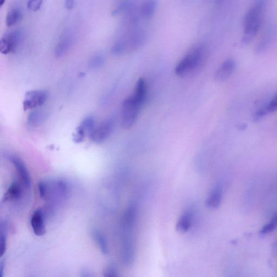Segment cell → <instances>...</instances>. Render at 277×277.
<instances>
[{"instance_id": "obj_1", "label": "cell", "mask_w": 277, "mask_h": 277, "mask_svg": "<svg viewBox=\"0 0 277 277\" xmlns=\"http://www.w3.org/2000/svg\"><path fill=\"white\" fill-rule=\"evenodd\" d=\"M267 1L259 0L249 9L243 19V35L242 39L243 44L250 43L256 36L262 23Z\"/></svg>"}, {"instance_id": "obj_2", "label": "cell", "mask_w": 277, "mask_h": 277, "mask_svg": "<svg viewBox=\"0 0 277 277\" xmlns=\"http://www.w3.org/2000/svg\"><path fill=\"white\" fill-rule=\"evenodd\" d=\"M206 53V48L203 45L193 47L177 65L176 75L183 77L196 73L204 63Z\"/></svg>"}, {"instance_id": "obj_3", "label": "cell", "mask_w": 277, "mask_h": 277, "mask_svg": "<svg viewBox=\"0 0 277 277\" xmlns=\"http://www.w3.org/2000/svg\"><path fill=\"white\" fill-rule=\"evenodd\" d=\"M142 104L132 96L127 98L122 104L120 121L124 129H129L134 125L139 115Z\"/></svg>"}, {"instance_id": "obj_4", "label": "cell", "mask_w": 277, "mask_h": 277, "mask_svg": "<svg viewBox=\"0 0 277 277\" xmlns=\"http://www.w3.org/2000/svg\"><path fill=\"white\" fill-rule=\"evenodd\" d=\"M23 31L20 29L5 33L0 40V52L3 54L15 52L23 39Z\"/></svg>"}, {"instance_id": "obj_5", "label": "cell", "mask_w": 277, "mask_h": 277, "mask_svg": "<svg viewBox=\"0 0 277 277\" xmlns=\"http://www.w3.org/2000/svg\"><path fill=\"white\" fill-rule=\"evenodd\" d=\"M48 93L44 90H34L25 94L23 102L24 110L36 108L42 106L48 98Z\"/></svg>"}, {"instance_id": "obj_6", "label": "cell", "mask_w": 277, "mask_h": 277, "mask_svg": "<svg viewBox=\"0 0 277 277\" xmlns=\"http://www.w3.org/2000/svg\"><path fill=\"white\" fill-rule=\"evenodd\" d=\"M114 126V121L112 119L103 121L92 132L90 135V139L97 143L104 142L111 135Z\"/></svg>"}, {"instance_id": "obj_7", "label": "cell", "mask_w": 277, "mask_h": 277, "mask_svg": "<svg viewBox=\"0 0 277 277\" xmlns=\"http://www.w3.org/2000/svg\"><path fill=\"white\" fill-rule=\"evenodd\" d=\"M95 120L93 116H87L83 120L80 125L77 127L76 132L73 135V141L80 143L84 141L86 134L90 135L94 129Z\"/></svg>"}, {"instance_id": "obj_8", "label": "cell", "mask_w": 277, "mask_h": 277, "mask_svg": "<svg viewBox=\"0 0 277 277\" xmlns=\"http://www.w3.org/2000/svg\"><path fill=\"white\" fill-rule=\"evenodd\" d=\"M236 67V64L234 59L226 60L215 72V80L218 82H223L228 80L234 73Z\"/></svg>"}, {"instance_id": "obj_9", "label": "cell", "mask_w": 277, "mask_h": 277, "mask_svg": "<svg viewBox=\"0 0 277 277\" xmlns=\"http://www.w3.org/2000/svg\"><path fill=\"white\" fill-rule=\"evenodd\" d=\"M31 223L33 232L36 236L41 237L46 234L45 218L41 209L38 208L33 213Z\"/></svg>"}, {"instance_id": "obj_10", "label": "cell", "mask_w": 277, "mask_h": 277, "mask_svg": "<svg viewBox=\"0 0 277 277\" xmlns=\"http://www.w3.org/2000/svg\"><path fill=\"white\" fill-rule=\"evenodd\" d=\"M10 159L17 171L22 183L26 188H30L31 185V177L24 163L17 157H12Z\"/></svg>"}, {"instance_id": "obj_11", "label": "cell", "mask_w": 277, "mask_h": 277, "mask_svg": "<svg viewBox=\"0 0 277 277\" xmlns=\"http://www.w3.org/2000/svg\"><path fill=\"white\" fill-rule=\"evenodd\" d=\"M193 215L191 210H187L179 217L176 225V230L180 234H184L191 228Z\"/></svg>"}, {"instance_id": "obj_12", "label": "cell", "mask_w": 277, "mask_h": 277, "mask_svg": "<svg viewBox=\"0 0 277 277\" xmlns=\"http://www.w3.org/2000/svg\"><path fill=\"white\" fill-rule=\"evenodd\" d=\"M23 190L19 182H13L5 192L3 202H8L18 201L21 197Z\"/></svg>"}, {"instance_id": "obj_13", "label": "cell", "mask_w": 277, "mask_h": 277, "mask_svg": "<svg viewBox=\"0 0 277 277\" xmlns=\"http://www.w3.org/2000/svg\"><path fill=\"white\" fill-rule=\"evenodd\" d=\"M222 198V190L219 187H216L208 197L206 201L207 206L210 208H218L220 206Z\"/></svg>"}, {"instance_id": "obj_14", "label": "cell", "mask_w": 277, "mask_h": 277, "mask_svg": "<svg viewBox=\"0 0 277 277\" xmlns=\"http://www.w3.org/2000/svg\"><path fill=\"white\" fill-rule=\"evenodd\" d=\"M132 96L142 105L145 103L147 97V85L145 79L140 78L138 80Z\"/></svg>"}, {"instance_id": "obj_15", "label": "cell", "mask_w": 277, "mask_h": 277, "mask_svg": "<svg viewBox=\"0 0 277 277\" xmlns=\"http://www.w3.org/2000/svg\"><path fill=\"white\" fill-rule=\"evenodd\" d=\"M23 17V12L18 5H13L8 10L5 18V23L8 26L17 24Z\"/></svg>"}, {"instance_id": "obj_16", "label": "cell", "mask_w": 277, "mask_h": 277, "mask_svg": "<svg viewBox=\"0 0 277 277\" xmlns=\"http://www.w3.org/2000/svg\"><path fill=\"white\" fill-rule=\"evenodd\" d=\"M45 118V115L39 110H35L31 112L27 119V125L30 128L35 129L42 124Z\"/></svg>"}, {"instance_id": "obj_17", "label": "cell", "mask_w": 277, "mask_h": 277, "mask_svg": "<svg viewBox=\"0 0 277 277\" xmlns=\"http://www.w3.org/2000/svg\"><path fill=\"white\" fill-rule=\"evenodd\" d=\"M93 237L103 254L107 255L108 252V245L106 238L101 232L97 230L93 232Z\"/></svg>"}, {"instance_id": "obj_18", "label": "cell", "mask_w": 277, "mask_h": 277, "mask_svg": "<svg viewBox=\"0 0 277 277\" xmlns=\"http://www.w3.org/2000/svg\"><path fill=\"white\" fill-rule=\"evenodd\" d=\"M157 2L150 0L143 3L140 8V14L142 17L149 19L152 17L157 8Z\"/></svg>"}, {"instance_id": "obj_19", "label": "cell", "mask_w": 277, "mask_h": 277, "mask_svg": "<svg viewBox=\"0 0 277 277\" xmlns=\"http://www.w3.org/2000/svg\"><path fill=\"white\" fill-rule=\"evenodd\" d=\"M71 39L69 36H65L58 43L55 49V55L58 58L62 57L69 49L71 45Z\"/></svg>"}, {"instance_id": "obj_20", "label": "cell", "mask_w": 277, "mask_h": 277, "mask_svg": "<svg viewBox=\"0 0 277 277\" xmlns=\"http://www.w3.org/2000/svg\"><path fill=\"white\" fill-rule=\"evenodd\" d=\"M277 228V212L273 216L268 223L265 224L260 231L262 236L267 235Z\"/></svg>"}, {"instance_id": "obj_21", "label": "cell", "mask_w": 277, "mask_h": 277, "mask_svg": "<svg viewBox=\"0 0 277 277\" xmlns=\"http://www.w3.org/2000/svg\"><path fill=\"white\" fill-rule=\"evenodd\" d=\"M7 249V230L6 225L1 224V245H0V255L2 257Z\"/></svg>"}, {"instance_id": "obj_22", "label": "cell", "mask_w": 277, "mask_h": 277, "mask_svg": "<svg viewBox=\"0 0 277 277\" xmlns=\"http://www.w3.org/2000/svg\"><path fill=\"white\" fill-rule=\"evenodd\" d=\"M104 58L102 54H96L90 60L88 66L91 69H97L104 64Z\"/></svg>"}, {"instance_id": "obj_23", "label": "cell", "mask_w": 277, "mask_h": 277, "mask_svg": "<svg viewBox=\"0 0 277 277\" xmlns=\"http://www.w3.org/2000/svg\"><path fill=\"white\" fill-rule=\"evenodd\" d=\"M268 113H272L277 110V93L270 102L264 106Z\"/></svg>"}, {"instance_id": "obj_24", "label": "cell", "mask_w": 277, "mask_h": 277, "mask_svg": "<svg viewBox=\"0 0 277 277\" xmlns=\"http://www.w3.org/2000/svg\"><path fill=\"white\" fill-rule=\"evenodd\" d=\"M268 114L264 106L260 108L253 115V120L255 122L262 120L264 116Z\"/></svg>"}, {"instance_id": "obj_25", "label": "cell", "mask_w": 277, "mask_h": 277, "mask_svg": "<svg viewBox=\"0 0 277 277\" xmlns=\"http://www.w3.org/2000/svg\"><path fill=\"white\" fill-rule=\"evenodd\" d=\"M42 1L41 0H30L28 1L27 7L32 10H37L41 6Z\"/></svg>"}, {"instance_id": "obj_26", "label": "cell", "mask_w": 277, "mask_h": 277, "mask_svg": "<svg viewBox=\"0 0 277 277\" xmlns=\"http://www.w3.org/2000/svg\"><path fill=\"white\" fill-rule=\"evenodd\" d=\"M104 276V277H119L117 271L113 266H109L105 269Z\"/></svg>"}, {"instance_id": "obj_27", "label": "cell", "mask_w": 277, "mask_h": 277, "mask_svg": "<svg viewBox=\"0 0 277 277\" xmlns=\"http://www.w3.org/2000/svg\"><path fill=\"white\" fill-rule=\"evenodd\" d=\"M75 1L73 0H68L65 1L66 7L68 9H71L73 7Z\"/></svg>"}, {"instance_id": "obj_28", "label": "cell", "mask_w": 277, "mask_h": 277, "mask_svg": "<svg viewBox=\"0 0 277 277\" xmlns=\"http://www.w3.org/2000/svg\"><path fill=\"white\" fill-rule=\"evenodd\" d=\"M5 264L2 261L0 264V277H3L4 273Z\"/></svg>"}, {"instance_id": "obj_29", "label": "cell", "mask_w": 277, "mask_h": 277, "mask_svg": "<svg viewBox=\"0 0 277 277\" xmlns=\"http://www.w3.org/2000/svg\"><path fill=\"white\" fill-rule=\"evenodd\" d=\"M247 125L245 123H242L237 126V128L241 131H245L247 129Z\"/></svg>"}, {"instance_id": "obj_30", "label": "cell", "mask_w": 277, "mask_h": 277, "mask_svg": "<svg viewBox=\"0 0 277 277\" xmlns=\"http://www.w3.org/2000/svg\"><path fill=\"white\" fill-rule=\"evenodd\" d=\"M81 277H91L90 274L86 271H83L81 274Z\"/></svg>"}]
</instances>
